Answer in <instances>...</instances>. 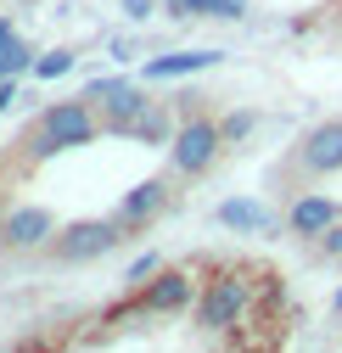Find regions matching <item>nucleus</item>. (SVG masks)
I'll list each match as a JSON object with an SVG mask.
<instances>
[{"mask_svg": "<svg viewBox=\"0 0 342 353\" xmlns=\"http://www.w3.org/2000/svg\"><path fill=\"white\" fill-rule=\"evenodd\" d=\"M252 320V281L241 270H213L197 292V331L202 336H236Z\"/></svg>", "mask_w": 342, "mask_h": 353, "instance_id": "nucleus-1", "label": "nucleus"}, {"mask_svg": "<svg viewBox=\"0 0 342 353\" xmlns=\"http://www.w3.org/2000/svg\"><path fill=\"white\" fill-rule=\"evenodd\" d=\"M96 141V107L90 101H57L39 112V123L28 129V163H46V157H62V152H79Z\"/></svg>", "mask_w": 342, "mask_h": 353, "instance_id": "nucleus-2", "label": "nucleus"}, {"mask_svg": "<svg viewBox=\"0 0 342 353\" xmlns=\"http://www.w3.org/2000/svg\"><path fill=\"white\" fill-rule=\"evenodd\" d=\"M84 101L101 107V129H107V135H130L135 118L152 107L146 84L141 79H123V73H96L90 84H84Z\"/></svg>", "mask_w": 342, "mask_h": 353, "instance_id": "nucleus-3", "label": "nucleus"}, {"mask_svg": "<svg viewBox=\"0 0 342 353\" xmlns=\"http://www.w3.org/2000/svg\"><path fill=\"white\" fill-rule=\"evenodd\" d=\"M219 152H225V129L208 112H185L180 129H174V141H168V163H174V174H185V180L208 174L213 163H219Z\"/></svg>", "mask_w": 342, "mask_h": 353, "instance_id": "nucleus-4", "label": "nucleus"}, {"mask_svg": "<svg viewBox=\"0 0 342 353\" xmlns=\"http://www.w3.org/2000/svg\"><path fill=\"white\" fill-rule=\"evenodd\" d=\"M123 236L118 219H73V225H62L57 230V241H51V252L62 258V263H96V258H107Z\"/></svg>", "mask_w": 342, "mask_h": 353, "instance_id": "nucleus-5", "label": "nucleus"}, {"mask_svg": "<svg viewBox=\"0 0 342 353\" xmlns=\"http://www.w3.org/2000/svg\"><path fill=\"white\" fill-rule=\"evenodd\" d=\"M57 213L51 208H39V202H17L0 213V247H12V252H39V247H51L57 241Z\"/></svg>", "mask_w": 342, "mask_h": 353, "instance_id": "nucleus-6", "label": "nucleus"}, {"mask_svg": "<svg viewBox=\"0 0 342 353\" xmlns=\"http://www.w3.org/2000/svg\"><path fill=\"white\" fill-rule=\"evenodd\" d=\"M197 275L191 270H157L152 281L135 286V314H185L197 303Z\"/></svg>", "mask_w": 342, "mask_h": 353, "instance_id": "nucleus-7", "label": "nucleus"}, {"mask_svg": "<svg viewBox=\"0 0 342 353\" xmlns=\"http://www.w3.org/2000/svg\"><path fill=\"white\" fill-rule=\"evenodd\" d=\"M168 196H174V191H168V180H163V174H152V180H141V185H130V191L118 196L112 219H118L123 230H146V225H157V219L168 213Z\"/></svg>", "mask_w": 342, "mask_h": 353, "instance_id": "nucleus-8", "label": "nucleus"}, {"mask_svg": "<svg viewBox=\"0 0 342 353\" xmlns=\"http://www.w3.org/2000/svg\"><path fill=\"white\" fill-rule=\"evenodd\" d=\"M336 219H342V202L325 196V191H309V196H297V202L286 208V230H292L297 241H320Z\"/></svg>", "mask_w": 342, "mask_h": 353, "instance_id": "nucleus-9", "label": "nucleus"}, {"mask_svg": "<svg viewBox=\"0 0 342 353\" xmlns=\"http://www.w3.org/2000/svg\"><path fill=\"white\" fill-rule=\"evenodd\" d=\"M297 163H303L309 174H336L342 168V118L314 123L303 135V146H297Z\"/></svg>", "mask_w": 342, "mask_h": 353, "instance_id": "nucleus-10", "label": "nucleus"}, {"mask_svg": "<svg viewBox=\"0 0 342 353\" xmlns=\"http://www.w3.org/2000/svg\"><path fill=\"white\" fill-rule=\"evenodd\" d=\"M219 62H225V51H174V57H152L141 68V79L146 84H157V79H191V73L219 68Z\"/></svg>", "mask_w": 342, "mask_h": 353, "instance_id": "nucleus-11", "label": "nucleus"}, {"mask_svg": "<svg viewBox=\"0 0 342 353\" xmlns=\"http://www.w3.org/2000/svg\"><path fill=\"white\" fill-rule=\"evenodd\" d=\"M174 129H180V118H174V107H163V101H152L141 118H135V129H130V141H141V146H168L174 141Z\"/></svg>", "mask_w": 342, "mask_h": 353, "instance_id": "nucleus-12", "label": "nucleus"}, {"mask_svg": "<svg viewBox=\"0 0 342 353\" xmlns=\"http://www.w3.org/2000/svg\"><path fill=\"white\" fill-rule=\"evenodd\" d=\"M219 225L236 230V236L270 230V208H264V202H252V196H230V202H219Z\"/></svg>", "mask_w": 342, "mask_h": 353, "instance_id": "nucleus-13", "label": "nucleus"}, {"mask_svg": "<svg viewBox=\"0 0 342 353\" xmlns=\"http://www.w3.org/2000/svg\"><path fill=\"white\" fill-rule=\"evenodd\" d=\"M0 73L17 79V73H34V51H28V39L12 34V39H0Z\"/></svg>", "mask_w": 342, "mask_h": 353, "instance_id": "nucleus-14", "label": "nucleus"}, {"mask_svg": "<svg viewBox=\"0 0 342 353\" xmlns=\"http://www.w3.org/2000/svg\"><path fill=\"white\" fill-rule=\"evenodd\" d=\"M73 62H79V57H73L68 46L39 51V57H34V79H62V73H73Z\"/></svg>", "mask_w": 342, "mask_h": 353, "instance_id": "nucleus-15", "label": "nucleus"}, {"mask_svg": "<svg viewBox=\"0 0 342 353\" xmlns=\"http://www.w3.org/2000/svg\"><path fill=\"white\" fill-rule=\"evenodd\" d=\"M168 17H180V23H191V17H213V0H168Z\"/></svg>", "mask_w": 342, "mask_h": 353, "instance_id": "nucleus-16", "label": "nucleus"}, {"mask_svg": "<svg viewBox=\"0 0 342 353\" xmlns=\"http://www.w3.org/2000/svg\"><path fill=\"white\" fill-rule=\"evenodd\" d=\"M163 270V263H157V252H141L135 263H130V270H123V281H130V286H141V281H152Z\"/></svg>", "mask_w": 342, "mask_h": 353, "instance_id": "nucleus-17", "label": "nucleus"}, {"mask_svg": "<svg viewBox=\"0 0 342 353\" xmlns=\"http://www.w3.org/2000/svg\"><path fill=\"white\" fill-rule=\"evenodd\" d=\"M252 123H259L252 112H230V118H219V129H225V141H247V135H252Z\"/></svg>", "mask_w": 342, "mask_h": 353, "instance_id": "nucleus-18", "label": "nucleus"}, {"mask_svg": "<svg viewBox=\"0 0 342 353\" xmlns=\"http://www.w3.org/2000/svg\"><path fill=\"white\" fill-rule=\"evenodd\" d=\"M247 6H252V0H213V17H219V23H236V17H247Z\"/></svg>", "mask_w": 342, "mask_h": 353, "instance_id": "nucleus-19", "label": "nucleus"}, {"mask_svg": "<svg viewBox=\"0 0 342 353\" xmlns=\"http://www.w3.org/2000/svg\"><path fill=\"white\" fill-rule=\"evenodd\" d=\"M157 12V0H123V17H130V23H146Z\"/></svg>", "mask_w": 342, "mask_h": 353, "instance_id": "nucleus-20", "label": "nucleus"}, {"mask_svg": "<svg viewBox=\"0 0 342 353\" xmlns=\"http://www.w3.org/2000/svg\"><path fill=\"white\" fill-rule=\"evenodd\" d=\"M320 252H325V258H342V219H336V225L320 236Z\"/></svg>", "mask_w": 342, "mask_h": 353, "instance_id": "nucleus-21", "label": "nucleus"}, {"mask_svg": "<svg viewBox=\"0 0 342 353\" xmlns=\"http://www.w3.org/2000/svg\"><path fill=\"white\" fill-rule=\"evenodd\" d=\"M23 96H17V79H6V73H0V112H12Z\"/></svg>", "mask_w": 342, "mask_h": 353, "instance_id": "nucleus-22", "label": "nucleus"}, {"mask_svg": "<svg viewBox=\"0 0 342 353\" xmlns=\"http://www.w3.org/2000/svg\"><path fill=\"white\" fill-rule=\"evenodd\" d=\"M12 34H17V28H12V17H6V12H0V39H12Z\"/></svg>", "mask_w": 342, "mask_h": 353, "instance_id": "nucleus-23", "label": "nucleus"}]
</instances>
